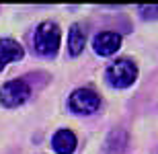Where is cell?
Wrapping results in <instances>:
<instances>
[{"label":"cell","mask_w":158,"mask_h":154,"mask_svg":"<svg viewBox=\"0 0 158 154\" xmlns=\"http://www.w3.org/2000/svg\"><path fill=\"white\" fill-rule=\"evenodd\" d=\"M60 41H62V31H60L58 23L53 21H43L37 25L35 37H33V45L35 52L43 58H53L60 49Z\"/></svg>","instance_id":"cell-1"},{"label":"cell","mask_w":158,"mask_h":154,"mask_svg":"<svg viewBox=\"0 0 158 154\" xmlns=\"http://www.w3.org/2000/svg\"><path fill=\"white\" fill-rule=\"evenodd\" d=\"M105 78H107V82L111 86H115V89H127L138 78V66L127 58L117 60V62L109 64V68L105 70Z\"/></svg>","instance_id":"cell-2"},{"label":"cell","mask_w":158,"mask_h":154,"mask_svg":"<svg viewBox=\"0 0 158 154\" xmlns=\"http://www.w3.org/2000/svg\"><path fill=\"white\" fill-rule=\"evenodd\" d=\"M31 97V86L25 80H8L0 89V103L8 109L23 105Z\"/></svg>","instance_id":"cell-3"},{"label":"cell","mask_w":158,"mask_h":154,"mask_svg":"<svg viewBox=\"0 0 158 154\" xmlns=\"http://www.w3.org/2000/svg\"><path fill=\"white\" fill-rule=\"evenodd\" d=\"M70 109L78 115H90V113H97L101 107V97L90 89H76L70 95V101H68Z\"/></svg>","instance_id":"cell-4"},{"label":"cell","mask_w":158,"mask_h":154,"mask_svg":"<svg viewBox=\"0 0 158 154\" xmlns=\"http://www.w3.org/2000/svg\"><path fill=\"white\" fill-rule=\"evenodd\" d=\"M93 48L103 58L113 56V53H117V49L121 48V35L115 33V31H103V33H99L93 39Z\"/></svg>","instance_id":"cell-5"},{"label":"cell","mask_w":158,"mask_h":154,"mask_svg":"<svg viewBox=\"0 0 158 154\" xmlns=\"http://www.w3.org/2000/svg\"><path fill=\"white\" fill-rule=\"evenodd\" d=\"M23 56H25V49L19 41L10 39V37L0 39V72L6 68V64L23 60Z\"/></svg>","instance_id":"cell-6"},{"label":"cell","mask_w":158,"mask_h":154,"mask_svg":"<svg viewBox=\"0 0 158 154\" xmlns=\"http://www.w3.org/2000/svg\"><path fill=\"white\" fill-rule=\"evenodd\" d=\"M78 146V140L74 136V131L70 130H58L52 138V148L58 154H72Z\"/></svg>","instance_id":"cell-7"},{"label":"cell","mask_w":158,"mask_h":154,"mask_svg":"<svg viewBox=\"0 0 158 154\" xmlns=\"http://www.w3.org/2000/svg\"><path fill=\"white\" fill-rule=\"evenodd\" d=\"M84 45H86V31L80 23H74L68 31V52H70V56L72 58L80 56Z\"/></svg>","instance_id":"cell-8"},{"label":"cell","mask_w":158,"mask_h":154,"mask_svg":"<svg viewBox=\"0 0 158 154\" xmlns=\"http://www.w3.org/2000/svg\"><path fill=\"white\" fill-rule=\"evenodd\" d=\"M144 19H158V6H140Z\"/></svg>","instance_id":"cell-9"}]
</instances>
